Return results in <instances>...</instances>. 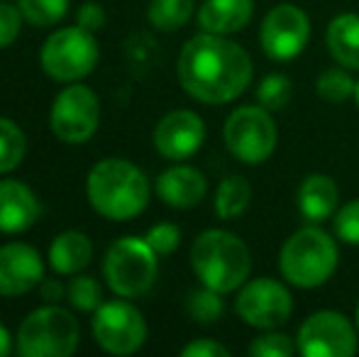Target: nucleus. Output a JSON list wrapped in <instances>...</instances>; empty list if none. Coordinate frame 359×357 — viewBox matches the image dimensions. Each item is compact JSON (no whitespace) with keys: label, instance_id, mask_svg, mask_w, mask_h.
<instances>
[{"label":"nucleus","instance_id":"f257e3e1","mask_svg":"<svg viewBox=\"0 0 359 357\" xmlns=\"http://www.w3.org/2000/svg\"><path fill=\"white\" fill-rule=\"evenodd\" d=\"M179 81L201 103H227L250 86L252 59L237 42L225 39V34H196L181 49Z\"/></svg>","mask_w":359,"mask_h":357},{"label":"nucleus","instance_id":"f03ea898","mask_svg":"<svg viewBox=\"0 0 359 357\" xmlns=\"http://www.w3.org/2000/svg\"><path fill=\"white\" fill-rule=\"evenodd\" d=\"M88 203L108 220H130L149 203V181L142 169L120 157L100 159L86 181Z\"/></svg>","mask_w":359,"mask_h":357},{"label":"nucleus","instance_id":"7ed1b4c3","mask_svg":"<svg viewBox=\"0 0 359 357\" xmlns=\"http://www.w3.org/2000/svg\"><path fill=\"white\" fill-rule=\"evenodd\" d=\"M191 264L201 284L213 291L227 294L240 289L252 269L250 248L245 240L227 230H205L194 240L191 248Z\"/></svg>","mask_w":359,"mask_h":357},{"label":"nucleus","instance_id":"20e7f679","mask_svg":"<svg viewBox=\"0 0 359 357\" xmlns=\"http://www.w3.org/2000/svg\"><path fill=\"white\" fill-rule=\"evenodd\" d=\"M337 245L325 230L308 225L291 235L279 255V267L286 281L298 289L323 286L337 269Z\"/></svg>","mask_w":359,"mask_h":357},{"label":"nucleus","instance_id":"39448f33","mask_svg":"<svg viewBox=\"0 0 359 357\" xmlns=\"http://www.w3.org/2000/svg\"><path fill=\"white\" fill-rule=\"evenodd\" d=\"M159 255L144 238H120L108 248L103 260V274L108 286L123 299L144 296L156 281Z\"/></svg>","mask_w":359,"mask_h":357},{"label":"nucleus","instance_id":"423d86ee","mask_svg":"<svg viewBox=\"0 0 359 357\" xmlns=\"http://www.w3.org/2000/svg\"><path fill=\"white\" fill-rule=\"evenodd\" d=\"M79 348V323L62 306H44L22 321L18 353L22 357H69Z\"/></svg>","mask_w":359,"mask_h":357},{"label":"nucleus","instance_id":"0eeeda50","mask_svg":"<svg viewBox=\"0 0 359 357\" xmlns=\"http://www.w3.org/2000/svg\"><path fill=\"white\" fill-rule=\"evenodd\" d=\"M42 69L54 81L74 83L86 79L98 64V42L93 32L79 27H64L49 34L42 47Z\"/></svg>","mask_w":359,"mask_h":357},{"label":"nucleus","instance_id":"6e6552de","mask_svg":"<svg viewBox=\"0 0 359 357\" xmlns=\"http://www.w3.org/2000/svg\"><path fill=\"white\" fill-rule=\"evenodd\" d=\"M225 144L235 159L245 164H259L276 149V123L262 105H242L232 110L225 123Z\"/></svg>","mask_w":359,"mask_h":357},{"label":"nucleus","instance_id":"1a4fd4ad","mask_svg":"<svg viewBox=\"0 0 359 357\" xmlns=\"http://www.w3.org/2000/svg\"><path fill=\"white\" fill-rule=\"evenodd\" d=\"M100 123L98 95L88 86L72 83L57 95L49 115L52 133L67 144H83L95 135Z\"/></svg>","mask_w":359,"mask_h":357},{"label":"nucleus","instance_id":"9d476101","mask_svg":"<svg viewBox=\"0 0 359 357\" xmlns=\"http://www.w3.org/2000/svg\"><path fill=\"white\" fill-rule=\"evenodd\" d=\"M93 338L105 353L133 355L147 340V321L128 301H108L95 309Z\"/></svg>","mask_w":359,"mask_h":357},{"label":"nucleus","instance_id":"9b49d317","mask_svg":"<svg viewBox=\"0 0 359 357\" xmlns=\"http://www.w3.org/2000/svg\"><path fill=\"white\" fill-rule=\"evenodd\" d=\"M296 345L306 357H350L357 353V330L340 311H318L301 323Z\"/></svg>","mask_w":359,"mask_h":357},{"label":"nucleus","instance_id":"f8f14e48","mask_svg":"<svg viewBox=\"0 0 359 357\" xmlns=\"http://www.w3.org/2000/svg\"><path fill=\"white\" fill-rule=\"evenodd\" d=\"M235 311L252 328L274 330L291 318L293 299L284 284L269 276H259L240 289Z\"/></svg>","mask_w":359,"mask_h":357},{"label":"nucleus","instance_id":"ddd939ff","mask_svg":"<svg viewBox=\"0 0 359 357\" xmlns=\"http://www.w3.org/2000/svg\"><path fill=\"white\" fill-rule=\"evenodd\" d=\"M262 49L274 62H288L306 49L311 39V22L308 15L298 5L281 3L266 13L262 22Z\"/></svg>","mask_w":359,"mask_h":357},{"label":"nucleus","instance_id":"4468645a","mask_svg":"<svg viewBox=\"0 0 359 357\" xmlns=\"http://www.w3.org/2000/svg\"><path fill=\"white\" fill-rule=\"evenodd\" d=\"M203 140L205 125L194 110H171L154 128L156 152L166 159H174V162L194 157L203 144Z\"/></svg>","mask_w":359,"mask_h":357},{"label":"nucleus","instance_id":"2eb2a0df","mask_svg":"<svg viewBox=\"0 0 359 357\" xmlns=\"http://www.w3.org/2000/svg\"><path fill=\"white\" fill-rule=\"evenodd\" d=\"M44 279V262L32 245L10 243L0 248V296H22Z\"/></svg>","mask_w":359,"mask_h":357},{"label":"nucleus","instance_id":"dca6fc26","mask_svg":"<svg viewBox=\"0 0 359 357\" xmlns=\"http://www.w3.org/2000/svg\"><path fill=\"white\" fill-rule=\"evenodd\" d=\"M39 218V201L22 181H0V233H22Z\"/></svg>","mask_w":359,"mask_h":357},{"label":"nucleus","instance_id":"f3484780","mask_svg":"<svg viewBox=\"0 0 359 357\" xmlns=\"http://www.w3.org/2000/svg\"><path fill=\"white\" fill-rule=\"evenodd\" d=\"M205 191H208L205 177L186 164L166 169L156 179V196L171 208H194L205 198Z\"/></svg>","mask_w":359,"mask_h":357},{"label":"nucleus","instance_id":"a211bd4d","mask_svg":"<svg viewBox=\"0 0 359 357\" xmlns=\"http://www.w3.org/2000/svg\"><path fill=\"white\" fill-rule=\"evenodd\" d=\"M340 201V191L327 174H311L298 186V210L308 223H323L332 218Z\"/></svg>","mask_w":359,"mask_h":357},{"label":"nucleus","instance_id":"6ab92c4d","mask_svg":"<svg viewBox=\"0 0 359 357\" xmlns=\"http://www.w3.org/2000/svg\"><path fill=\"white\" fill-rule=\"evenodd\" d=\"M255 15V0H205L198 10V25L203 32L232 34L250 25Z\"/></svg>","mask_w":359,"mask_h":357},{"label":"nucleus","instance_id":"aec40b11","mask_svg":"<svg viewBox=\"0 0 359 357\" xmlns=\"http://www.w3.org/2000/svg\"><path fill=\"white\" fill-rule=\"evenodd\" d=\"M93 260V243L86 233L67 230L59 238H54L49 248V264L59 274H76L83 267H88Z\"/></svg>","mask_w":359,"mask_h":357},{"label":"nucleus","instance_id":"412c9836","mask_svg":"<svg viewBox=\"0 0 359 357\" xmlns=\"http://www.w3.org/2000/svg\"><path fill=\"white\" fill-rule=\"evenodd\" d=\"M327 49L345 69H359V15H337L327 25Z\"/></svg>","mask_w":359,"mask_h":357},{"label":"nucleus","instance_id":"4be33fe9","mask_svg":"<svg viewBox=\"0 0 359 357\" xmlns=\"http://www.w3.org/2000/svg\"><path fill=\"white\" fill-rule=\"evenodd\" d=\"M252 201V186L245 177H227L217 186L215 213L222 220H235L247 210Z\"/></svg>","mask_w":359,"mask_h":357},{"label":"nucleus","instance_id":"5701e85b","mask_svg":"<svg viewBox=\"0 0 359 357\" xmlns=\"http://www.w3.org/2000/svg\"><path fill=\"white\" fill-rule=\"evenodd\" d=\"M194 15V0H151L147 18L161 32H176Z\"/></svg>","mask_w":359,"mask_h":357},{"label":"nucleus","instance_id":"b1692460","mask_svg":"<svg viewBox=\"0 0 359 357\" xmlns=\"http://www.w3.org/2000/svg\"><path fill=\"white\" fill-rule=\"evenodd\" d=\"M27 152L25 133L8 118H0V174H8L20 167Z\"/></svg>","mask_w":359,"mask_h":357},{"label":"nucleus","instance_id":"393cba45","mask_svg":"<svg viewBox=\"0 0 359 357\" xmlns=\"http://www.w3.org/2000/svg\"><path fill=\"white\" fill-rule=\"evenodd\" d=\"M357 81L345 72V69H327L318 76L316 81V90L323 100L327 103H345L355 95Z\"/></svg>","mask_w":359,"mask_h":357},{"label":"nucleus","instance_id":"a878e982","mask_svg":"<svg viewBox=\"0 0 359 357\" xmlns=\"http://www.w3.org/2000/svg\"><path fill=\"white\" fill-rule=\"evenodd\" d=\"M20 13L34 27H52L69 13V0H20Z\"/></svg>","mask_w":359,"mask_h":357},{"label":"nucleus","instance_id":"bb28decb","mask_svg":"<svg viewBox=\"0 0 359 357\" xmlns=\"http://www.w3.org/2000/svg\"><path fill=\"white\" fill-rule=\"evenodd\" d=\"M291 79L284 76V74H269V76L262 79L259 88H257V100L266 110H281L291 100Z\"/></svg>","mask_w":359,"mask_h":357},{"label":"nucleus","instance_id":"cd10ccee","mask_svg":"<svg viewBox=\"0 0 359 357\" xmlns=\"http://www.w3.org/2000/svg\"><path fill=\"white\" fill-rule=\"evenodd\" d=\"M225 306H222V299H220V291H213V289H198L189 296V314L196 323H215L217 318L222 316Z\"/></svg>","mask_w":359,"mask_h":357},{"label":"nucleus","instance_id":"c85d7f7f","mask_svg":"<svg viewBox=\"0 0 359 357\" xmlns=\"http://www.w3.org/2000/svg\"><path fill=\"white\" fill-rule=\"evenodd\" d=\"M67 296L79 311H95L103 304V289L93 276H76L67 286Z\"/></svg>","mask_w":359,"mask_h":357},{"label":"nucleus","instance_id":"c756f323","mask_svg":"<svg viewBox=\"0 0 359 357\" xmlns=\"http://www.w3.org/2000/svg\"><path fill=\"white\" fill-rule=\"evenodd\" d=\"M298 350V345L286 333H266L252 340L250 353L255 357H288Z\"/></svg>","mask_w":359,"mask_h":357},{"label":"nucleus","instance_id":"7c9ffc66","mask_svg":"<svg viewBox=\"0 0 359 357\" xmlns=\"http://www.w3.org/2000/svg\"><path fill=\"white\" fill-rule=\"evenodd\" d=\"M335 235L347 245H359V198L345 203L332 220Z\"/></svg>","mask_w":359,"mask_h":357},{"label":"nucleus","instance_id":"2f4dec72","mask_svg":"<svg viewBox=\"0 0 359 357\" xmlns=\"http://www.w3.org/2000/svg\"><path fill=\"white\" fill-rule=\"evenodd\" d=\"M147 243L151 245V250H154L156 255H171L176 248H179V243H181V230H179V225H174V223H159V225H154V228H149L147 230Z\"/></svg>","mask_w":359,"mask_h":357},{"label":"nucleus","instance_id":"473e14b6","mask_svg":"<svg viewBox=\"0 0 359 357\" xmlns=\"http://www.w3.org/2000/svg\"><path fill=\"white\" fill-rule=\"evenodd\" d=\"M22 13L10 3H0V49L10 47L22 29Z\"/></svg>","mask_w":359,"mask_h":357},{"label":"nucleus","instance_id":"72a5a7b5","mask_svg":"<svg viewBox=\"0 0 359 357\" xmlns=\"http://www.w3.org/2000/svg\"><path fill=\"white\" fill-rule=\"evenodd\" d=\"M181 355L184 357H230V350L225 348V345L215 343V340H194V343H189L184 350H181Z\"/></svg>","mask_w":359,"mask_h":357},{"label":"nucleus","instance_id":"f704fd0d","mask_svg":"<svg viewBox=\"0 0 359 357\" xmlns=\"http://www.w3.org/2000/svg\"><path fill=\"white\" fill-rule=\"evenodd\" d=\"M76 20H79V25L83 29H88V32H95V29H100L105 25V10L100 8L98 3H86V5H81Z\"/></svg>","mask_w":359,"mask_h":357},{"label":"nucleus","instance_id":"c9c22d12","mask_svg":"<svg viewBox=\"0 0 359 357\" xmlns=\"http://www.w3.org/2000/svg\"><path fill=\"white\" fill-rule=\"evenodd\" d=\"M39 291H42V299L44 301H59L64 299V286L59 284L57 279H42V284H39Z\"/></svg>","mask_w":359,"mask_h":357},{"label":"nucleus","instance_id":"e433bc0d","mask_svg":"<svg viewBox=\"0 0 359 357\" xmlns=\"http://www.w3.org/2000/svg\"><path fill=\"white\" fill-rule=\"evenodd\" d=\"M10 348H13V343H10V333L5 330V325L0 323V357H8Z\"/></svg>","mask_w":359,"mask_h":357},{"label":"nucleus","instance_id":"4c0bfd02","mask_svg":"<svg viewBox=\"0 0 359 357\" xmlns=\"http://www.w3.org/2000/svg\"><path fill=\"white\" fill-rule=\"evenodd\" d=\"M355 318H357V333H359V304H357V314H355Z\"/></svg>","mask_w":359,"mask_h":357},{"label":"nucleus","instance_id":"58836bf2","mask_svg":"<svg viewBox=\"0 0 359 357\" xmlns=\"http://www.w3.org/2000/svg\"><path fill=\"white\" fill-rule=\"evenodd\" d=\"M355 98H357V105H359V81H357V88H355Z\"/></svg>","mask_w":359,"mask_h":357}]
</instances>
